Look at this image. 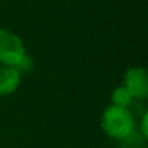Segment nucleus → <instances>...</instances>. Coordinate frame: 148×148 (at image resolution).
I'll return each instance as SVG.
<instances>
[{"label": "nucleus", "mask_w": 148, "mask_h": 148, "mask_svg": "<svg viewBox=\"0 0 148 148\" xmlns=\"http://www.w3.org/2000/svg\"><path fill=\"white\" fill-rule=\"evenodd\" d=\"M135 128V119L129 108H121L110 105L102 115V129L105 134L118 141L129 138Z\"/></svg>", "instance_id": "obj_1"}, {"label": "nucleus", "mask_w": 148, "mask_h": 148, "mask_svg": "<svg viewBox=\"0 0 148 148\" xmlns=\"http://www.w3.org/2000/svg\"><path fill=\"white\" fill-rule=\"evenodd\" d=\"M26 57L23 41L8 29H0V65L16 68Z\"/></svg>", "instance_id": "obj_2"}, {"label": "nucleus", "mask_w": 148, "mask_h": 148, "mask_svg": "<svg viewBox=\"0 0 148 148\" xmlns=\"http://www.w3.org/2000/svg\"><path fill=\"white\" fill-rule=\"evenodd\" d=\"M122 86L134 99L145 100L148 97V73L142 67H131L122 79Z\"/></svg>", "instance_id": "obj_3"}, {"label": "nucleus", "mask_w": 148, "mask_h": 148, "mask_svg": "<svg viewBox=\"0 0 148 148\" xmlns=\"http://www.w3.org/2000/svg\"><path fill=\"white\" fill-rule=\"evenodd\" d=\"M22 74L8 65H0V97H6L15 93L21 86Z\"/></svg>", "instance_id": "obj_4"}, {"label": "nucleus", "mask_w": 148, "mask_h": 148, "mask_svg": "<svg viewBox=\"0 0 148 148\" xmlns=\"http://www.w3.org/2000/svg\"><path fill=\"white\" fill-rule=\"evenodd\" d=\"M132 100H134V97L131 96V93L123 86L116 87L112 93V105H115V106L129 108L132 105Z\"/></svg>", "instance_id": "obj_5"}, {"label": "nucleus", "mask_w": 148, "mask_h": 148, "mask_svg": "<svg viewBox=\"0 0 148 148\" xmlns=\"http://www.w3.org/2000/svg\"><path fill=\"white\" fill-rule=\"evenodd\" d=\"M141 132H142V138L148 136V113L145 112L142 119H141Z\"/></svg>", "instance_id": "obj_6"}]
</instances>
